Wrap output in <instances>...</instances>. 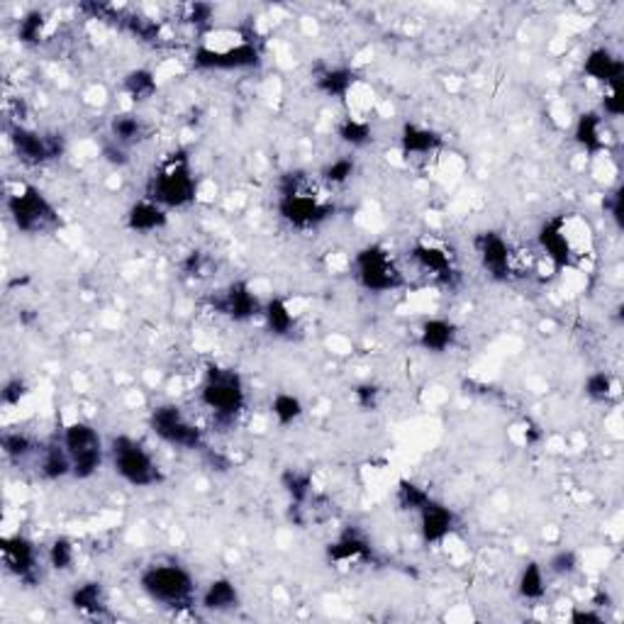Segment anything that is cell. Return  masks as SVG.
<instances>
[{"mask_svg": "<svg viewBox=\"0 0 624 624\" xmlns=\"http://www.w3.org/2000/svg\"><path fill=\"white\" fill-rule=\"evenodd\" d=\"M456 342V327L449 320H427L420 330V347L432 351V354H442L446 349L454 347Z\"/></svg>", "mask_w": 624, "mask_h": 624, "instance_id": "24", "label": "cell"}, {"mask_svg": "<svg viewBox=\"0 0 624 624\" xmlns=\"http://www.w3.org/2000/svg\"><path fill=\"white\" fill-rule=\"evenodd\" d=\"M356 278L371 293H390L403 286V273L383 247L371 244L356 254Z\"/></svg>", "mask_w": 624, "mask_h": 624, "instance_id": "8", "label": "cell"}, {"mask_svg": "<svg viewBox=\"0 0 624 624\" xmlns=\"http://www.w3.org/2000/svg\"><path fill=\"white\" fill-rule=\"evenodd\" d=\"M478 259L488 271V276L495 281H510L512 273H517V256L498 232H483L476 237Z\"/></svg>", "mask_w": 624, "mask_h": 624, "instance_id": "11", "label": "cell"}, {"mask_svg": "<svg viewBox=\"0 0 624 624\" xmlns=\"http://www.w3.org/2000/svg\"><path fill=\"white\" fill-rule=\"evenodd\" d=\"M74 559H76V549L71 544V539H54L52 546H49V564H52L54 571H69L74 566Z\"/></svg>", "mask_w": 624, "mask_h": 624, "instance_id": "38", "label": "cell"}, {"mask_svg": "<svg viewBox=\"0 0 624 624\" xmlns=\"http://www.w3.org/2000/svg\"><path fill=\"white\" fill-rule=\"evenodd\" d=\"M622 208H624L622 188H617V191L610 195V200H607V210H610V217L615 220L617 227H622Z\"/></svg>", "mask_w": 624, "mask_h": 624, "instance_id": "46", "label": "cell"}, {"mask_svg": "<svg viewBox=\"0 0 624 624\" xmlns=\"http://www.w3.org/2000/svg\"><path fill=\"white\" fill-rule=\"evenodd\" d=\"M337 134L344 144H349V147H366L373 139L371 125L364 120H354V117H347V120L342 122Z\"/></svg>", "mask_w": 624, "mask_h": 624, "instance_id": "33", "label": "cell"}, {"mask_svg": "<svg viewBox=\"0 0 624 624\" xmlns=\"http://www.w3.org/2000/svg\"><path fill=\"white\" fill-rule=\"evenodd\" d=\"M278 212L288 225L308 230V227L322 225L334 212V208L312 191L303 174H288L281 181Z\"/></svg>", "mask_w": 624, "mask_h": 624, "instance_id": "1", "label": "cell"}, {"mask_svg": "<svg viewBox=\"0 0 624 624\" xmlns=\"http://www.w3.org/2000/svg\"><path fill=\"white\" fill-rule=\"evenodd\" d=\"M271 412L276 417L278 425L288 427L303 417V403H300V398L290 395V393H278L273 403H271Z\"/></svg>", "mask_w": 624, "mask_h": 624, "instance_id": "31", "label": "cell"}, {"mask_svg": "<svg viewBox=\"0 0 624 624\" xmlns=\"http://www.w3.org/2000/svg\"><path fill=\"white\" fill-rule=\"evenodd\" d=\"M327 559L334 564H349V561H371L373 549L359 532H344L342 537L330 544Z\"/></svg>", "mask_w": 624, "mask_h": 624, "instance_id": "20", "label": "cell"}, {"mask_svg": "<svg viewBox=\"0 0 624 624\" xmlns=\"http://www.w3.org/2000/svg\"><path fill=\"white\" fill-rule=\"evenodd\" d=\"M42 32H44V15L39 13V10H32V13H27L25 18L20 20V25H18L20 42H25V44L39 42V39H42Z\"/></svg>", "mask_w": 624, "mask_h": 624, "instance_id": "40", "label": "cell"}, {"mask_svg": "<svg viewBox=\"0 0 624 624\" xmlns=\"http://www.w3.org/2000/svg\"><path fill=\"white\" fill-rule=\"evenodd\" d=\"M261 64L259 47L249 39H239L232 47H208L200 44L193 52V66L203 71H239L256 69Z\"/></svg>", "mask_w": 624, "mask_h": 624, "instance_id": "10", "label": "cell"}, {"mask_svg": "<svg viewBox=\"0 0 624 624\" xmlns=\"http://www.w3.org/2000/svg\"><path fill=\"white\" fill-rule=\"evenodd\" d=\"M354 169L356 164L351 156H339L332 164L322 169V178H325V183H330V186H342V183H347L354 176Z\"/></svg>", "mask_w": 624, "mask_h": 624, "instance_id": "39", "label": "cell"}, {"mask_svg": "<svg viewBox=\"0 0 624 624\" xmlns=\"http://www.w3.org/2000/svg\"><path fill=\"white\" fill-rule=\"evenodd\" d=\"M573 137L581 144L588 154H600L607 147L605 125H602V115L600 113H583L576 122Z\"/></svg>", "mask_w": 624, "mask_h": 624, "instance_id": "21", "label": "cell"}, {"mask_svg": "<svg viewBox=\"0 0 624 624\" xmlns=\"http://www.w3.org/2000/svg\"><path fill=\"white\" fill-rule=\"evenodd\" d=\"M64 449L71 459V476H76L78 481L96 476L98 468L103 466L105 449L103 439L93 425L88 422H71L64 429Z\"/></svg>", "mask_w": 624, "mask_h": 624, "instance_id": "6", "label": "cell"}, {"mask_svg": "<svg viewBox=\"0 0 624 624\" xmlns=\"http://www.w3.org/2000/svg\"><path fill=\"white\" fill-rule=\"evenodd\" d=\"M417 515H420V534L425 544H442L456 527V515L444 503H437L434 498H429Z\"/></svg>", "mask_w": 624, "mask_h": 624, "instance_id": "16", "label": "cell"}, {"mask_svg": "<svg viewBox=\"0 0 624 624\" xmlns=\"http://www.w3.org/2000/svg\"><path fill=\"white\" fill-rule=\"evenodd\" d=\"M139 585L149 598L164 607H186L195 598V581L178 564H154L139 576Z\"/></svg>", "mask_w": 624, "mask_h": 624, "instance_id": "4", "label": "cell"}, {"mask_svg": "<svg viewBox=\"0 0 624 624\" xmlns=\"http://www.w3.org/2000/svg\"><path fill=\"white\" fill-rule=\"evenodd\" d=\"M517 593H520L522 600H529V602H537L546 595V578H544V566L537 564V561H529L522 568L520 578H517Z\"/></svg>", "mask_w": 624, "mask_h": 624, "instance_id": "27", "label": "cell"}, {"mask_svg": "<svg viewBox=\"0 0 624 624\" xmlns=\"http://www.w3.org/2000/svg\"><path fill=\"white\" fill-rule=\"evenodd\" d=\"M27 395V386L25 381H20V378H10L5 386H3V393H0V398H3V405H20V400Z\"/></svg>", "mask_w": 624, "mask_h": 624, "instance_id": "43", "label": "cell"}, {"mask_svg": "<svg viewBox=\"0 0 624 624\" xmlns=\"http://www.w3.org/2000/svg\"><path fill=\"white\" fill-rule=\"evenodd\" d=\"M0 444H3V454H5V456L13 461L27 459V456L35 451V444H32V439H30L27 434H20V432L3 434V442Z\"/></svg>", "mask_w": 624, "mask_h": 624, "instance_id": "37", "label": "cell"}, {"mask_svg": "<svg viewBox=\"0 0 624 624\" xmlns=\"http://www.w3.org/2000/svg\"><path fill=\"white\" fill-rule=\"evenodd\" d=\"M195 178H193L188 156L178 152L166 159L164 164L156 169V174L149 178L147 198L159 203L161 208H186L195 200Z\"/></svg>", "mask_w": 624, "mask_h": 624, "instance_id": "2", "label": "cell"}, {"mask_svg": "<svg viewBox=\"0 0 624 624\" xmlns=\"http://www.w3.org/2000/svg\"><path fill=\"white\" fill-rule=\"evenodd\" d=\"M39 471H42V476L49 478V481H59V478L69 476L71 459L69 454H66V449H64V444H61V446L59 444H52V446L42 449Z\"/></svg>", "mask_w": 624, "mask_h": 624, "instance_id": "29", "label": "cell"}, {"mask_svg": "<svg viewBox=\"0 0 624 624\" xmlns=\"http://www.w3.org/2000/svg\"><path fill=\"white\" fill-rule=\"evenodd\" d=\"M583 390H585V395H588L590 400H595V403H607V400L615 395V381H612V376H610V373L595 371V373H590L588 378H585Z\"/></svg>", "mask_w": 624, "mask_h": 624, "instance_id": "34", "label": "cell"}, {"mask_svg": "<svg viewBox=\"0 0 624 624\" xmlns=\"http://www.w3.org/2000/svg\"><path fill=\"white\" fill-rule=\"evenodd\" d=\"M539 247L542 252L554 261L556 266H571L576 259V249H573L571 237L566 230L564 217H551L546 220L542 230H539Z\"/></svg>", "mask_w": 624, "mask_h": 624, "instance_id": "14", "label": "cell"}, {"mask_svg": "<svg viewBox=\"0 0 624 624\" xmlns=\"http://www.w3.org/2000/svg\"><path fill=\"white\" fill-rule=\"evenodd\" d=\"M212 308H215V312L225 315V317H230V320L234 322L252 320V317L261 315V310H264L259 298H256V295L252 293V288L247 286V283H242V281L227 286L225 290H222V295L212 300Z\"/></svg>", "mask_w": 624, "mask_h": 624, "instance_id": "13", "label": "cell"}, {"mask_svg": "<svg viewBox=\"0 0 624 624\" xmlns=\"http://www.w3.org/2000/svg\"><path fill=\"white\" fill-rule=\"evenodd\" d=\"M429 498H432V495L427 493L422 486L412 483V481H400L398 483V505L403 510L420 512L425 507Z\"/></svg>", "mask_w": 624, "mask_h": 624, "instance_id": "35", "label": "cell"}, {"mask_svg": "<svg viewBox=\"0 0 624 624\" xmlns=\"http://www.w3.org/2000/svg\"><path fill=\"white\" fill-rule=\"evenodd\" d=\"M354 395H356V403H359L361 408L376 410L378 398H381V390L376 388V386H371V383H364V386H359V388L354 390Z\"/></svg>", "mask_w": 624, "mask_h": 624, "instance_id": "44", "label": "cell"}, {"mask_svg": "<svg viewBox=\"0 0 624 624\" xmlns=\"http://www.w3.org/2000/svg\"><path fill=\"white\" fill-rule=\"evenodd\" d=\"M573 624H600L602 622V615L600 612H593V610H576L571 615Z\"/></svg>", "mask_w": 624, "mask_h": 624, "instance_id": "47", "label": "cell"}, {"mask_svg": "<svg viewBox=\"0 0 624 624\" xmlns=\"http://www.w3.org/2000/svg\"><path fill=\"white\" fill-rule=\"evenodd\" d=\"M125 93L132 98V100H147L156 93V78L152 71L137 69L130 71L127 78H125Z\"/></svg>", "mask_w": 624, "mask_h": 624, "instance_id": "32", "label": "cell"}, {"mask_svg": "<svg viewBox=\"0 0 624 624\" xmlns=\"http://www.w3.org/2000/svg\"><path fill=\"white\" fill-rule=\"evenodd\" d=\"M110 459H113L115 473L134 488L156 486L164 478L147 446L127 434H120L110 442Z\"/></svg>", "mask_w": 624, "mask_h": 624, "instance_id": "5", "label": "cell"}, {"mask_svg": "<svg viewBox=\"0 0 624 624\" xmlns=\"http://www.w3.org/2000/svg\"><path fill=\"white\" fill-rule=\"evenodd\" d=\"M183 269H186V273H200L203 271V254L193 252L188 261L183 264Z\"/></svg>", "mask_w": 624, "mask_h": 624, "instance_id": "49", "label": "cell"}, {"mask_svg": "<svg viewBox=\"0 0 624 624\" xmlns=\"http://www.w3.org/2000/svg\"><path fill=\"white\" fill-rule=\"evenodd\" d=\"M546 568L554 573V576H559V578H568V576H573V573L578 571V556H576V551H571V549H561V551H556V554L549 559V566H546Z\"/></svg>", "mask_w": 624, "mask_h": 624, "instance_id": "41", "label": "cell"}, {"mask_svg": "<svg viewBox=\"0 0 624 624\" xmlns=\"http://www.w3.org/2000/svg\"><path fill=\"white\" fill-rule=\"evenodd\" d=\"M71 605L76 607L83 615H100L105 610V593L103 585L96 581L83 583L71 593Z\"/></svg>", "mask_w": 624, "mask_h": 624, "instance_id": "28", "label": "cell"}, {"mask_svg": "<svg viewBox=\"0 0 624 624\" xmlns=\"http://www.w3.org/2000/svg\"><path fill=\"white\" fill-rule=\"evenodd\" d=\"M10 142L18 152V156L25 161V164H47L56 156H61L64 152V144H61V137L56 134H39L35 130H27L22 125H15L10 130Z\"/></svg>", "mask_w": 624, "mask_h": 624, "instance_id": "12", "label": "cell"}, {"mask_svg": "<svg viewBox=\"0 0 624 624\" xmlns=\"http://www.w3.org/2000/svg\"><path fill=\"white\" fill-rule=\"evenodd\" d=\"M8 212L15 227L25 234L52 232L59 225V215L54 205L35 186H25L20 193H13L8 198Z\"/></svg>", "mask_w": 624, "mask_h": 624, "instance_id": "7", "label": "cell"}, {"mask_svg": "<svg viewBox=\"0 0 624 624\" xmlns=\"http://www.w3.org/2000/svg\"><path fill=\"white\" fill-rule=\"evenodd\" d=\"M110 132H113V139L117 144L127 147V144H134V142L144 137V122H142L139 115L132 113L115 115L113 122H110Z\"/></svg>", "mask_w": 624, "mask_h": 624, "instance_id": "30", "label": "cell"}, {"mask_svg": "<svg viewBox=\"0 0 624 624\" xmlns=\"http://www.w3.org/2000/svg\"><path fill=\"white\" fill-rule=\"evenodd\" d=\"M410 256L415 259V264L420 269L425 271V273H429L432 278H437V281H442V283H449L451 278L456 276L454 264H451V256L444 252L442 247L417 242L415 247H412V254H410Z\"/></svg>", "mask_w": 624, "mask_h": 624, "instance_id": "19", "label": "cell"}, {"mask_svg": "<svg viewBox=\"0 0 624 624\" xmlns=\"http://www.w3.org/2000/svg\"><path fill=\"white\" fill-rule=\"evenodd\" d=\"M200 605L208 612H230L234 607H239V590L230 578H215L203 590Z\"/></svg>", "mask_w": 624, "mask_h": 624, "instance_id": "22", "label": "cell"}, {"mask_svg": "<svg viewBox=\"0 0 624 624\" xmlns=\"http://www.w3.org/2000/svg\"><path fill=\"white\" fill-rule=\"evenodd\" d=\"M583 71L585 76L598 81L605 88H615L622 86V76H624V64L620 56L605 49V47H598L585 56V64H583Z\"/></svg>", "mask_w": 624, "mask_h": 624, "instance_id": "17", "label": "cell"}, {"mask_svg": "<svg viewBox=\"0 0 624 624\" xmlns=\"http://www.w3.org/2000/svg\"><path fill=\"white\" fill-rule=\"evenodd\" d=\"M105 156H108V161H113L117 166L127 164V154H125V149L117 142H115V147H105Z\"/></svg>", "mask_w": 624, "mask_h": 624, "instance_id": "48", "label": "cell"}, {"mask_svg": "<svg viewBox=\"0 0 624 624\" xmlns=\"http://www.w3.org/2000/svg\"><path fill=\"white\" fill-rule=\"evenodd\" d=\"M200 403L215 415L220 425H232L247 403L242 376L234 368L210 366L205 381L200 386Z\"/></svg>", "mask_w": 624, "mask_h": 624, "instance_id": "3", "label": "cell"}, {"mask_svg": "<svg viewBox=\"0 0 624 624\" xmlns=\"http://www.w3.org/2000/svg\"><path fill=\"white\" fill-rule=\"evenodd\" d=\"M3 564L8 566L10 573H15L20 581L32 583L35 581L37 571V551L35 544L30 542L22 534H15V537L3 539Z\"/></svg>", "mask_w": 624, "mask_h": 624, "instance_id": "15", "label": "cell"}, {"mask_svg": "<svg viewBox=\"0 0 624 624\" xmlns=\"http://www.w3.org/2000/svg\"><path fill=\"white\" fill-rule=\"evenodd\" d=\"M261 315H264V322H266L271 334H276V337H288L295 330L293 312L281 298H271L269 303L264 305Z\"/></svg>", "mask_w": 624, "mask_h": 624, "instance_id": "26", "label": "cell"}, {"mask_svg": "<svg viewBox=\"0 0 624 624\" xmlns=\"http://www.w3.org/2000/svg\"><path fill=\"white\" fill-rule=\"evenodd\" d=\"M149 427L161 442L171 444V446L191 451L205 449L203 429L193 425L191 420L183 415V410L178 405H159V408L152 410Z\"/></svg>", "mask_w": 624, "mask_h": 624, "instance_id": "9", "label": "cell"}, {"mask_svg": "<svg viewBox=\"0 0 624 624\" xmlns=\"http://www.w3.org/2000/svg\"><path fill=\"white\" fill-rule=\"evenodd\" d=\"M281 483H283V488H286V493L290 495V500H293L295 505H300L308 500V495H310V488H312V481L308 473H303V471H293V468H288L286 473L281 476Z\"/></svg>", "mask_w": 624, "mask_h": 624, "instance_id": "36", "label": "cell"}, {"mask_svg": "<svg viewBox=\"0 0 624 624\" xmlns=\"http://www.w3.org/2000/svg\"><path fill=\"white\" fill-rule=\"evenodd\" d=\"M210 18H212V8H210V5L195 3V5H191V10H188V22L195 27L210 22Z\"/></svg>", "mask_w": 624, "mask_h": 624, "instance_id": "45", "label": "cell"}, {"mask_svg": "<svg viewBox=\"0 0 624 624\" xmlns=\"http://www.w3.org/2000/svg\"><path fill=\"white\" fill-rule=\"evenodd\" d=\"M602 110H605L607 117H620L624 113V96L622 86L607 88L605 100H602Z\"/></svg>", "mask_w": 624, "mask_h": 624, "instance_id": "42", "label": "cell"}, {"mask_svg": "<svg viewBox=\"0 0 624 624\" xmlns=\"http://www.w3.org/2000/svg\"><path fill=\"white\" fill-rule=\"evenodd\" d=\"M400 147L405 156H427L442 147V137L420 125H405L400 134Z\"/></svg>", "mask_w": 624, "mask_h": 624, "instance_id": "23", "label": "cell"}, {"mask_svg": "<svg viewBox=\"0 0 624 624\" xmlns=\"http://www.w3.org/2000/svg\"><path fill=\"white\" fill-rule=\"evenodd\" d=\"M356 81V74L347 66H334V69H322L315 74L317 91L327 98H344L351 91Z\"/></svg>", "mask_w": 624, "mask_h": 624, "instance_id": "25", "label": "cell"}, {"mask_svg": "<svg viewBox=\"0 0 624 624\" xmlns=\"http://www.w3.org/2000/svg\"><path fill=\"white\" fill-rule=\"evenodd\" d=\"M166 222H169V212L166 208H161L154 200H137L130 210H127V217H125V225L130 232L137 234H149L164 230Z\"/></svg>", "mask_w": 624, "mask_h": 624, "instance_id": "18", "label": "cell"}]
</instances>
